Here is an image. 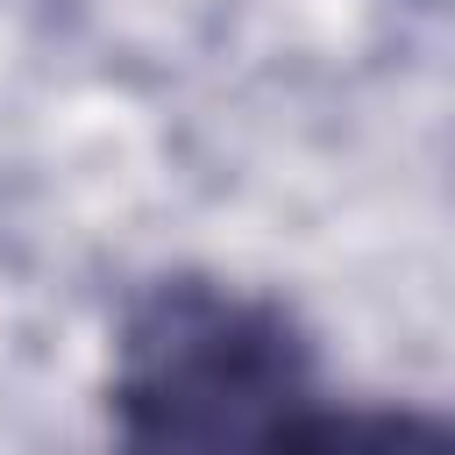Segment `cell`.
Masks as SVG:
<instances>
[{"label": "cell", "mask_w": 455, "mask_h": 455, "mask_svg": "<svg viewBox=\"0 0 455 455\" xmlns=\"http://www.w3.org/2000/svg\"><path fill=\"white\" fill-rule=\"evenodd\" d=\"M114 434L135 448H228L348 434L320 384L313 334L270 291L228 277H156L114 327Z\"/></svg>", "instance_id": "6da1fadb"}]
</instances>
